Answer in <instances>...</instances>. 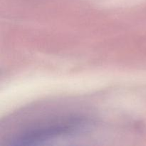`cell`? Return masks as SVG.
Instances as JSON below:
<instances>
[{
  "label": "cell",
  "instance_id": "cell-1",
  "mask_svg": "<svg viewBox=\"0 0 146 146\" xmlns=\"http://www.w3.org/2000/svg\"><path fill=\"white\" fill-rule=\"evenodd\" d=\"M84 118L74 117L42 125L17 135L10 141L9 145H30L40 143L55 137L71 134L82 130L87 125Z\"/></svg>",
  "mask_w": 146,
  "mask_h": 146
}]
</instances>
